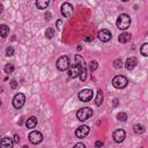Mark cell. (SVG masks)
Listing matches in <instances>:
<instances>
[{"mask_svg": "<svg viewBox=\"0 0 148 148\" xmlns=\"http://www.w3.org/2000/svg\"><path fill=\"white\" fill-rule=\"evenodd\" d=\"M117 27L120 30H126L131 24V17L127 14H120L117 18Z\"/></svg>", "mask_w": 148, "mask_h": 148, "instance_id": "cell-1", "label": "cell"}, {"mask_svg": "<svg viewBox=\"0 0 148 148\" xmlns=\"http://www.w3.org/2000/svg\"><path fill=\"white\" fill-rule=\"evenodd\" d=\"M127 83H128V80H127V77L124 76V75H117V76H114L113 80H112V84H113V87L117 88V89H123V88H125V87L127 86Z\"/></svg>", "mask_w": 148, "mask_h": 148, "instance_id": "cell-2", "label": "cell"}, {"mask_svg": "<svg viewBox=\"0 0 148 148\" xmlns=\"http://www.w3.org/2000/svg\"><path fill=\"white\" fill-rule=\"evenodd\" d=\"M91 116H92V110H91L90 108H88V106L82 108V109H80V110L76 112V117H77V119H79L80 121H84V120L89 119Z\"/></svg>", "mask_w": 148, "mask_h": 148, "instance_id": "cell-3", "label": "cell"}, {"mask_svg": "<svg viewBox=\"0 0 148 148\" xmlns=\"http://www.w3.org/2000/svg\"><path fill=\"white\" fill-rule=\"evenodd\" d=\"M69 67V58L67 56H61L57 60V68L59 71H66Z\"/></svg>", "mask_w": 148, "mask_h": 148, "instance_id": "cell-4", "label": "cell"}, {"mask_svg": "<svg viewBox=\"0 0 148 148\" xmlns=\"http://www.w3.org/2000/svg\"><path fill=\"white\" fill-rule=\"evenodd\" d=\"M24 102H25V96H24V94L18 92V94H16V95L14 96V98H13V106H14L15 109H21V108L24 105Z\"/></svg>", "mask_w": 148, "mask_h": 148, "instance_id": "cell-5", "label": "cell"}, {"mask_svg": "<svg viewBox=\"0 0 148 148\" xmlns=\"http://www.w3.org/2000/svg\"><path fill=\"white\" fill-rule=\"evenodd\" d=\"M42 140H43V135H42L40 132H38V131L30 132V134H29V141L32 145H37V143L42 142Z\"/></svg>", "mask_w": 148, "mask_h": 148, "instance_id": "cell-6", "label": "cell"}, {"mask_svg": "<svg viewBox=\"0 0 148 148\" xmlns=\"http://www.w3.org/2000/svg\"><path fill=\"white\" fill-rule=\"evenodd\" d=\"M92 98V90L90 89H83L79 92V99L82 102H89Z\"/></svg>", "mask_w": 148, "mask_h": 148, "instance_id": "cell-7", "label": "cell"}, {"mask_svg": "<svg viewBox=\"0 0 148 148\" xmlns=\"http://www.w3.org/2000/svg\"><path fill=\"white\" fill-rule=\"evenodd\" d=\"M68 68H69V69H68V75H69V77H72V79L77 77V76L80 75L81 69H82V67H81L80 65H76V64L69 66Z\"/></svg>", "mask_w": 148, "mask_h": 148, "instance_id": "cell-8", "label": "cell"}, {"mask_svg": "<svg viewBox=\"0 0 148 148\" xmlns=\"http://www.w3.org/2000/svg\"><path fill=\"white\" fill-rule=\"evenodd\" d=\"M88 134H89V127H88L87 125H81V126H79V127L76 128V131H75V135H76L79 139H83V138H86Z\"/></svg>", "mask_w": 148, "mask_h": 148, "instance_id": "cell-9", "label": "cell"}, {"mask_svg": "<svg viewBox=\"0 0 148 148\" xmlns=\"http://www.w3.org/2000/svg\"><path fill=\"white\" fill-rule=\"evenodd\" d=\"M61 14L66 17V18H69L71 16H72V13H73V7H72V5L71 3H68V2H65V3H62L61 5Z\"/></svg>", "mask_w": 148, "mask_h": 148, "instance_id": "cell-10", "label": "cell"}, {"mask_svg": "<svg viewBox=\"0 0 148 148\" xmlns=\"http://www.w3.org/2000/svg\"><path fill=\"white\" fill-rule=\"evenodd\" d=\"M112 136H113V140H114L116 142L120 143V142H123V141L125 140V138H126V133H125L124 130L118 128V130H116V131L113 132Z\"/></svg>", "mask_w": 148, "mask_h": 148, "instance_id": "cell-11", "label": "cell"}, {"mask_svg": "<svg viewBox=\"0 0 148 148\" xmlns=\"http://www.w3.org/2000/svg\"><path fill=\"white\" fill-rule=\"evenodd\" d=\"M97 37L99 38V40L102 42H109L111 39V32L108 30V29H102L98 31V35Z\"/></svg>", "mask_w": 148, "mask_h": 148, "instance_id": "cell-12", "label": "cell"}, {"mask_svg": "<svg viewBox=\"0 0 148 148\" xmlns=\"http://www.w3.org/2000/svg\"><path fill=\"white\" fill-rule=\"evenodd\" d=\"M136 65H138V59H136L135 57H130V58L126 59V62H125V67H126V69L131 71V69H133Z\"/></svg>", "mask_w": 148, "mask_h": 148, "instance_id": "cell-13", "label": "cell"}, {"mask_svg": "<svg viewBox=\"0 0 148 148\" xmlns=\"http://www.w3.org/2000/svg\"><path fill=\"white\" fill-rule=\"evenodd\" d=\"M13 145H14L13 139H10L8 136H5L0 141V148H13Z\"/></svg>", "mask_w": 148, "mask_h": 148, "instance_id": "cell-14", "label": "cell"}, {"mask_svg": "<svg viewBox=\"0 0 148 148\" xmlns=\"http://www.w3.org/2000/svg\"><path fill=\"white\" fill-rule=\"evenodd\" d=\"M37 123H38L37 118H36V117H34V116H31V117H29V118H28V120L25 121V126H27L28 128H35V127H36V125H37Z\"/></svg>", "mask_w": 148, "mask_h": 148, "instance_id": "cell-15", "label": "cell"}, {"mask_svg": "<svg viewBox=\"0 0 148 148\" xmlns=\"http://www.w3.org/2000/svg\"><path fill=\"white\" fill-rule=\"evenodd\" d=\"M102 103H103V91L101 89H98L96 97H95V104L97 106H99V105H102Z\"/></svg>", "mask_w": 148, "mask_h": 148, "instance_id": "cell-16", "label": "cell"}, {"mask_svg": "<svg viewBox=\"0 0 148 148\" xmlns=\"http://www.w3.org/2000/svg\"><path fill=\"white\" fill-rule=\"evenodd\" d=\"M130 38H131V35L127 34V32H123V34H120V35L118 36L119 43H127V42L130 40Z\"/></svg>", "mask_w": 148, "mask_h": 148, "instance_id": "cell-17", "label": "cell"}, {"mask_svg": "<svg viewBox=\"0 0 148 148\" xmlns=\"http://www.w3.org/2000/svg\"><path fill=\"white\" fill-rule=\"evenodd\" d=\"M8 34H9V28H8V25L1 24V25H0V36H1V37H7Z\"/></svg>", "mask_w": 148, "mask_h": 148, "instance_id": "cell-18", "label": "cell"}, {"mask_svg": "<svg viewBox=\"0 0 148 148\" xmlns=\"http://www.w3.org/2000/svg\"><path fill=\"white\" fill-rule=\"evenodd\" d=\"M36 6L38 9H45L49 6V1L47 0H38V1H36Z\"/></svg>", "mask_w": 148, "mask_h": 148, "instance_id": "cell-19", "label": "cell"}, {"mask_svg": "<svg viewBox=\"0 0 148 148\" xmlns=\"http://www.w3.org/2000/svg\"><path fill=\"white\" fill-rule=\"evenodd\" d=\"M133 130H134L135 133H139V134H141V133L145 132V127H143L141 124H135V125L133 126Z\"/></svg>", "mask_w": 148, "mask_h": 148, "instance_id": "cell-20", "label": "cell"}, {"mask_svg": "<svg viewBox=\"0 0 148 148\" xmlns=\"http://www.w3.org/2000/svg\"><path fill=\"white\" fill-rule=\"evenodd\" d=\"M53 36H54V29H53V28H51V27H50V28H47V29H46V31H45V37H46L47 39H51Z\"/></svg>", "mask_w": 148, "mask_h": 148, "instance_id": "cell-21", "label": "cell"}, {"mask_svg": "<svg viewBox=\"0 0 148 148\" xmlns=\"http://www.w3.org/2000/svg\"><path fill=\"white\" fill-rule=\"evenodd\" d=\"M140 53H141L143 57H147V56H148V44H147V43H145V44L141 46Z\"/></svg>", "mask_w": 148, "mask_h": 148, "instance_id": "cell-22", "label": "cell"}, {"mask_svg": "<svg viewBox=\"0 0 148 148\" xmlns=\"http://www.w3.org/2000/svg\"><path fill=\"white\" fill-rule=\"evenodd\" d=\"M75 64L76 65H80L81 67H84V60H83V58L81 57V56H75Z\"/></svg>", "mask_w": 148, "mask_h": 148, "instance_id": "cell-23", "label": "cell"}, {"mask_svg": "<svg viewBox=\"0 0 148 148\" xmlns=\"http://www.w3.org/2000/svg\"><path fill=\"white\" fill-rule=\"evenodd\" d=\"M98 67V62L96 61V60H91L90 61V64H89V69H90V72H94V71H96V68Z\"/></svg>", "mask_w": 148, "mask_h": 148, "instance_id": "cell-24", "label": "cell"}, {"mask_svg": "<svg viewBox=\"0 0 148 148\" xmlns=\"http://www.w3.org/2000/svg\"><path fill=\"white\" fill-rule=\"evenodd\" d=\"M117 119H118L119 121H126V120H127V114H126L125 112H119V113L117 114Z\"/></svg>", "mask_w": 148, "mask_h": 148, "instance_id": "cell-25", "label": "cell"}, {"mask_svg": "<svg viewBox=\"0 0 148 148\" xmlns=\"http://www.w3.org/2000/svg\"><path fill=\"white\" fill-rule=\"evenodd\" d=\"M3 69H5V73H6V74H10V73H13V71H14V66H13L12 64H7Z\"/></svg>", "mask_w": 148, "mask_h": 148, "instance_id": "cell-26", "label": "cell"}, {"mask_svg": "<svg viewBox=\"0 0 148 148\" xmlns=\"http://www.w3.org/2000/svg\"><path fill=\"white\" fill-rule=\"evenodd\" d=\"M79 76H80V80H81V81H84V80L87 79V69H86V67H82V69H81Z\"/></svg>", "mask_w": 148, "mask_h": 148, "instance_id": "cell-27", "label": "cell"}, {"mask_svg": "<svg viewBox=\"0 0 148 148\" xmlns=\"http://www.w3.org/2000/svg\"><path fill=\"white\" fill-rule=\"evenodd\" d=\"M6 56L7 57H13L14 56V49H13V46H8L6 49Z\"/></svg>", "mask_w": 148, "mask_h": 148, "instance_id": "cell-28", "label": "cell"}, {"mask_svg": "<svg viewBox=\"0 0 148 148\" xmlns=\"http://www.w3.org/2000/svg\"><path fill=\"white\" fill-rule=\"evenodd\" d=\"M113 67L114 68H120L121 67V59H116L114 61H113Z\"/></svg>", "mask_w": 148, "mask_h": 148, "instance_id": "cell-29", "label": "cell"}, {"mask_svg": "<svg viewBox=\"0 0 148 148\" xmlns=\"http://www.w3.org/2000/svg\"><path fill=\"white\" fill-rule=\"evenodd\" d=\"M17 87V82H16V80H12L10 81V88L12 89H15Z\"/></svg>", "mask_w": 148, "mask_h": 148, "instance_id": "cell-30", "label": "cell"}, {"mask_svg": "<svg viewBox=\"0 0 148 148\" xmlns=\"http://www.w3.org/2000/svg\"><path fill=\"white\" fill-rule=\"evenodd\" d=\"M73 148H86V146L83 145V143H81V142H79V143H76Z\"/></svg>", "mask_w": 148, "mask_h": 148, "instance_id": "cell-31", "label": "cell"}, {"mask_svg": "<svg viewBox=\"0 0 148 148\" xmlns=\"http://www.w3.org/2000/svg\"><path fill=\"white\" fill-rule=\"evenodd\" d=\"M95 146H96V148H102V146H103V142H102V141H96Z\"/></svg>", "mask_w": 148, "mask_h": 148, "instance_id": "cell-32", "label": "cell"}, {"mask_svg": "<svg viewBox=\"0 0 148 148\" xmlns=\"http://www.w3.org/2000/svg\"><path fill=\"white\" fill-rule=\"evenodd\" d=\"M13 141H14L15 143H18V142H20V138H18V135H17V134H15V135H14V140H13Z\"/></svg>", "mask_w": 148, "mask_h": 148, "instance_id": "cell-33", "label": "cell"}, {"mask_svg": "<svg viewBox=\"0 0 148 148\" xmlns=\"http://www.w3.org/2000/svg\"><path fill=\"white\" fill-rule=\"evenodd\" d=\"M57 28L58 29H61V20H58L57 21Z\"/></svg>", "mask_w": 148, "mask_h": 148, "instance_id": "cell-34", "label": "cell"}, {"mask_svg": "<svg viewBox=\"0 0 148 148\" xmlns=\"http://www.w3.org/2000/svg\"><path fill=\"white\" fill-rule=\"evenodd\" d=\"M2 10H3V6H2L1 3H0V14L2 13Z\"/></svg>", "mask_w": 148, "mask_h": 148, "instance_id": "cell-35", "label": "cell"}, {"mask_svg": "<svg viewBox=\"0 0 148 148\" xmlns=\"http://www.w3.org/2000/svg\"><path fill=\"white\" fill-rule=\"evenodd\" d=\"M23 148H28V147H27V146H23Z\"/></svg>", "mask_w": 148, "mask_h": 148, "instance_id": "cell-36", "label": "cell"}, {"mask_svg": "<svg viewBox=\"0 0 148 148\" xmlns=\"http://www.w3.org/2000/svg\"><path fill=\"white\" fill-rule=\"evenodd\" d=\"M0 105H1V99H0Z\"/></svg>", "mask_w": 148, "mask_h": 148, "instance_id": "cell-37", "label": "cell"}]
</instances>
